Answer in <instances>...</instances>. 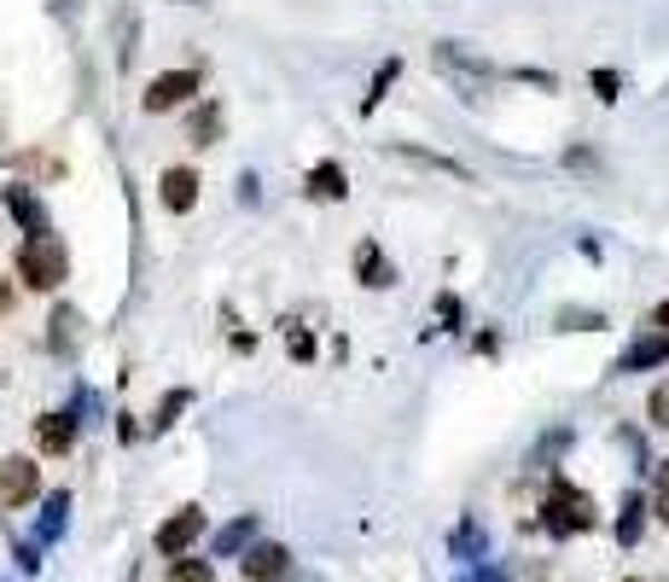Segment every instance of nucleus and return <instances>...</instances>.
I'll use <instances>...</instances> for the list:
<instances>
[{"label":"nucleus","instance_id":"20","mask_svg":"<svg viewBox=\"0 0 669 582\" xmlns=\"http://www.w3.org/2000/svg\"><path fill=\"white\" fill-rule=\"evenodd\" d=\"M7 309H12V286H7V280H0V315H7Z\"/></svg>","mask_w":669,"mask_h":582},{"label":"nucleus","instance_id":"19","mask_svg":"<svg viewBox=\"0 0 669 582\" xmlns=\"http://www.w3.org/2000/svg\"><path fill=\"white\" fill-rule=\"evenodd\" d=\"M652 326H663V333H669V297H663L658 309H652Z\"/></svg>","mask_w":669,"mask_h":582},{"label":"nucleus","instance_id":"6","mask_svg":"<svg viewBox=\"0 0 669 582\" xmlns=\"http://www.w3.org/2000/svg\"><path fill=\"white\" fill-rule=\"evenodd\" d=\"M245 576L250 582H286L292 576V553L279 542H250L245 548Z\"/></svg>","mask_w":669,"mask_h":582},{"label":"nucleus","instance_id":"13","mask_svg":"<svg viewBox=\"0 0 669 582\" xmlns=\"http://www.w3.org/2000/svg\"><path fill=\"white\" fill-rule=\"evenodd\" d=\"M164 582H216V571H210V565H204V560H175Z\"/></svg>","mask_w":669,"mask_h":582},{"label":"nucleus","instance_id":"10","mask_svg":"<svg viewBox=\"0 0 669 582\" xmlns=\"http://www.w3.org/2000/svg\"><path fill=\"white\" fill-rule=\"evenodd\" d=\"M308 193H315V198H344V169L338 164L308 169Z\"/></svg>","mask_w":669,"mask_h":582},{"label":"nucleus","instance_id":"11","mask_svg":"<svg viewBox=\"0 0 669 582\" xmlns=\"http://www.w3.org/2000/svg\"><path fill=\"white\" fill-rule=\"evenodd\" d=\"M222 135V106H198L193 111V146H216Z\"/></svg>","mask_w":669,"mask_h":582},{"label":"nucleus","instance_id":"4","mask_svg":"<svg viewBox=\"0 0 669 582\" xmlns=\"http://www.w3.org/2000/svg\"><path fill=\"white\" fill-rule=\"evenodd\" d=\"M36 490H41V472L30 454L0 461V507H23V501H36Z\"/></svg>","mask_w":669,"mask_h":582},{"label":"nucleus","instance_id":"15","mask_svg":"<svg viewBox=\"0 0 669 582\" xmlns=\"http://www.w3.org/2000/svg\"><path fill=\"white\" fill-rule=\"evenodd\" d=\"M634 536H640V495L623 501V524H617V542H623V548H629Z\"/></svg>","mask_w":669,"mask_h":582},{"label":"nucleus","instance_id":"21","mask_svg":"<svg viewBox=\"0 0 669 582\" xmlns=\"http://www.w3.org/2000/svg\"><path fill=\"white\" fill-rule=\"evenodd\" d=\"M629 582H640V576H629Z\"/></svg>","mask_w":669,"mask_h":582},{"label":"nucleus","instance_id":"17","mask_svg":"<svg viewBox=\"0 0 669 582\" xmlns=\"http://www.w3.org/2000/svg\"><path fill=\"white\" fill-rule=\"evenodd\" d=\"M652 420H658V425H669V385H663V391H652Z\"/></svg>","mask_w":669,"mask_h":582},{"label":"nucleus","instance_id":"7","mask_svg":"<svg viewBox=\"0 0 669 582\" xmlns=\"http://www.w3.org/2000/svg\"><path fill=\"white\" fill-rule=\"evenodd\" d=\"M158 187H164V205H169L175 216H187V210L198 205V175H193V169H164Z\"/></svg>","mask_w":669,"mask_h":582},{"label":"nucleus","instance_id":"3","mask_svg":"<svg viewBox=\"0 0 669 582\" xmlns=\"http://www.w3.org/2000/svg\"><path fill=\"white\" fill-rule=\"evenodd\" d=\"M193 93H198V70H164L158 82L146 88L140 106H146L151 117H164V111H175V106H187Z\"/></svg>","mask_w":669,"mask_h":582},{"label":"nucleus","instance_id":"8","mask_svg":"<svg viewBox=\"0 0 669 582\" xmlns=\"http://www.w3.org/2000/svg\"><path fill=\"white\" fill-rule=\"evenodd\" d=\"M70 437H76V420H70V414H41V425H36L41 454H65Z\"/></svg>","mask_w":669,"mask_h":582},{"label":"nucleus","instance_id":"9","mask_svg":"<svg viewBox=\"0 0 669 582\" xmlns=\"http://www.w3.org/2000/svg\"><path fill=\"white\" fill-rule=\"evenodd\" d=\"M7 205L30 234H47V210H41V198H30V187H7Z\"/></svg>","mask_w":669,"mask_h":582},{"label":"nucleus","instance_id":"16","mask_svg":"<svg viewBox=\"0 0 669 582\" xmlns=\"http://www.w3.org/2000/svg\"><path fill=\"white\" fill-rule=\"evenodd\" d=\"M65 507H70V495H47V536H59V524H65Z\"/></svg>","mask_w":669,"mask_h":582},{"label":"nucleus","instance_id":"12","mask_svg":"<svg viewBox=\"0 0 669 582\" xmlns=\"http://www.w3.org/2000/svg\"><path fill=\"white\" fill-rule=\"evenodd\" d=\"M250 536H256V519H234V524H227L222 536H216V553H222V560H227V553H239V548H250Z\"/></svg>","mask_w":669,"mask_h":582},{"label":"nucleus","instance_id":"2","mask_svg":"<svg viewBox=\"0 0 669 582\" xmlns=\"http://www.w3.org/2000/svg\"><path fill=\"white\" fill-rule=\"evenodd\" d=\"M548 530H553V536H577V530H594V501H588L577 484H564V477H559V484L548 490Z\"/></svg>","mask_w":669,"mask_h":582},{"label":"nucleus","instance_id":"1","mask_svg":"<svg viewBox=\"0 0 669 582\" xmlns=\"http://www.w3.org/2000/svg\"><path fill=\"white\" fill-rule=\"evenodd\" d=\"M65 274H70L65 239H53V234H30V239L18 245V280H23V286L53 292V286H65Z\"/></svg>","mask_w":669,"mask_h":582},{"label":"nucleus","instance_id":"5","mask_svg":"<svg viewBox=\"0 0 669 582\" xmlns=\"http://www.w3.org/2000/svg\"><path fill=\"white\" fill-rule=\"evenodd\" d=\"M198 536H204V513H198V507H181L175 519L158 524V536H151V542H158V553H169V560H181Z\"/></svg>","mask_w":669,"mask_h":582},{"label":"nucleus","instance_id":"18","mask_svg":"<svg viewBox=\"0 0 669 582\" xmlns=\"http://www.w3.org/2000/svg\"><path fill=\"white\" fill-rule=\"evenodd\" d=\"M292 356L308 362V356H315V338H308V333H292Z\"/></svg>","mask_w":669,"mask_h":582},{"label":"nucleus","instance_id":"14","mask_svg":"<svg viewBox=\"0 0 669 582\" xmlns=\"http://www.w3.org/2000/svg\"><path fill=\"white\" fill-rule=\"evenodd\" d=\"M652 513L669 524V461H658V472H652Z\"/></svg>","mask_w":669,"mask_h":582}]
</instances>
